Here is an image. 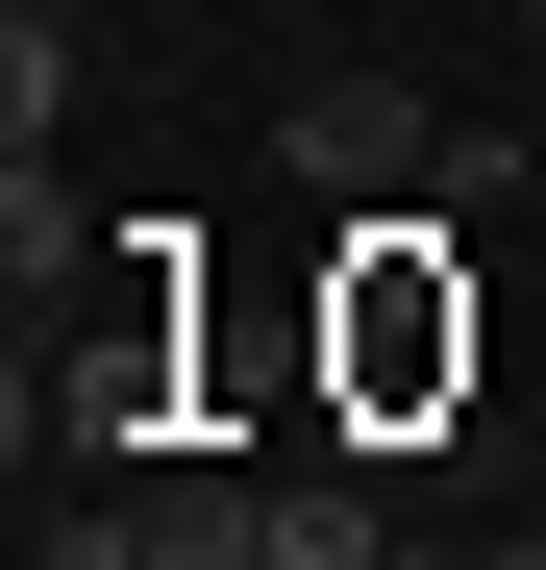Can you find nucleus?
I'll list each match as a JSON object with an SVG mask.
<instances>
[{"label":"nucleus","mask_w":546,"mask_h":570,"mask_svg":"<svg viewBox=\"0 0 546 570\" xmlns=\"http://www.w3.org/2000/svg\"><path fill=\"white\" fill-rule=\"evenodd\" d=\"M248 497H273V471H125V521H149V570H248Z\"/></svg>","instance_id":"39448f33"},{"label":"nucleus","mask_w":546,"mask_h":570,"mask_svg":"<svg viewBox=\"0 0 546 570\" xmlns=\"http://www.w3.org/2000/svg\"><path fill=\"white\" fill-rule=\"evenodd\" d=\"M75 100H100V50H75V26H50V0H26V26H0V149H50Z\"/></svg>","instance_id":"423d86ee"},{"label":"nucleus","mask_w":546,"mask_h":570,"mask_svg":"<svg viewBox=\"0 0 546 570\" xmlns=\"http://www.w3.org/2000/svg\"><path fill=\"white\" fill-rule=\"evenodd\" d=\"M149 422H174V273H125L100 323H26V446L149 471Z\"/></svg>","instance_id":"f03ea898"},{"label":"nucleus","mask_w":546,"mask_h":570,"mask_svg":"<svg viewBox=\"0 0 546 570\" xmlns=\"http://www.w3.org/2000/svg\"><path fill=\"white\" fill-rule=\"evenodd\" d=\"M521 26H546V0H521Z\"/></svg>","instance_id":"0eeeda50"},{"label":"nucleus","mask_w":546,"mask_h":570,"mask_svg":"<svg viewBox=\"0 0 546 570\" xmlns=\"http://www.w3.org/2000/svg\"><path fill=\"white\" fill-rule=\"evenodd\" d=\"M472 397V273H447V199H373L323 248V446H398Z\"/></svg>","instance_id":"f257e3e1"},{"label":"nucleus","mask_w":546,"mask_h":570,"mask_svg":"<svg viewBox=\"0 0 546 570\" xmlns=\"http://www.w3.org/2000/svg\"><path fill=\"white\" fill-rule=\"evenodd\" d=\"M273 174H299V199H447V100L422 75H299V100H273Z\"/></svg>","instance_id":"7ed1b4c3"},{"label":"nucleus","mask_w":546,"mask_h":570,"mask_svg":"<svg viewBox=\"0 0 546 570\" xmlns=\"http://www.w3.org/2000/svg\"><path fill=\"white\" fill-rule=\"evenodd\" d=\"M248 570H422V546L373 521V471L323 446V471H273V497H248Z\"/></svg>","instance_id":"20e7f679"}]
</instances>
